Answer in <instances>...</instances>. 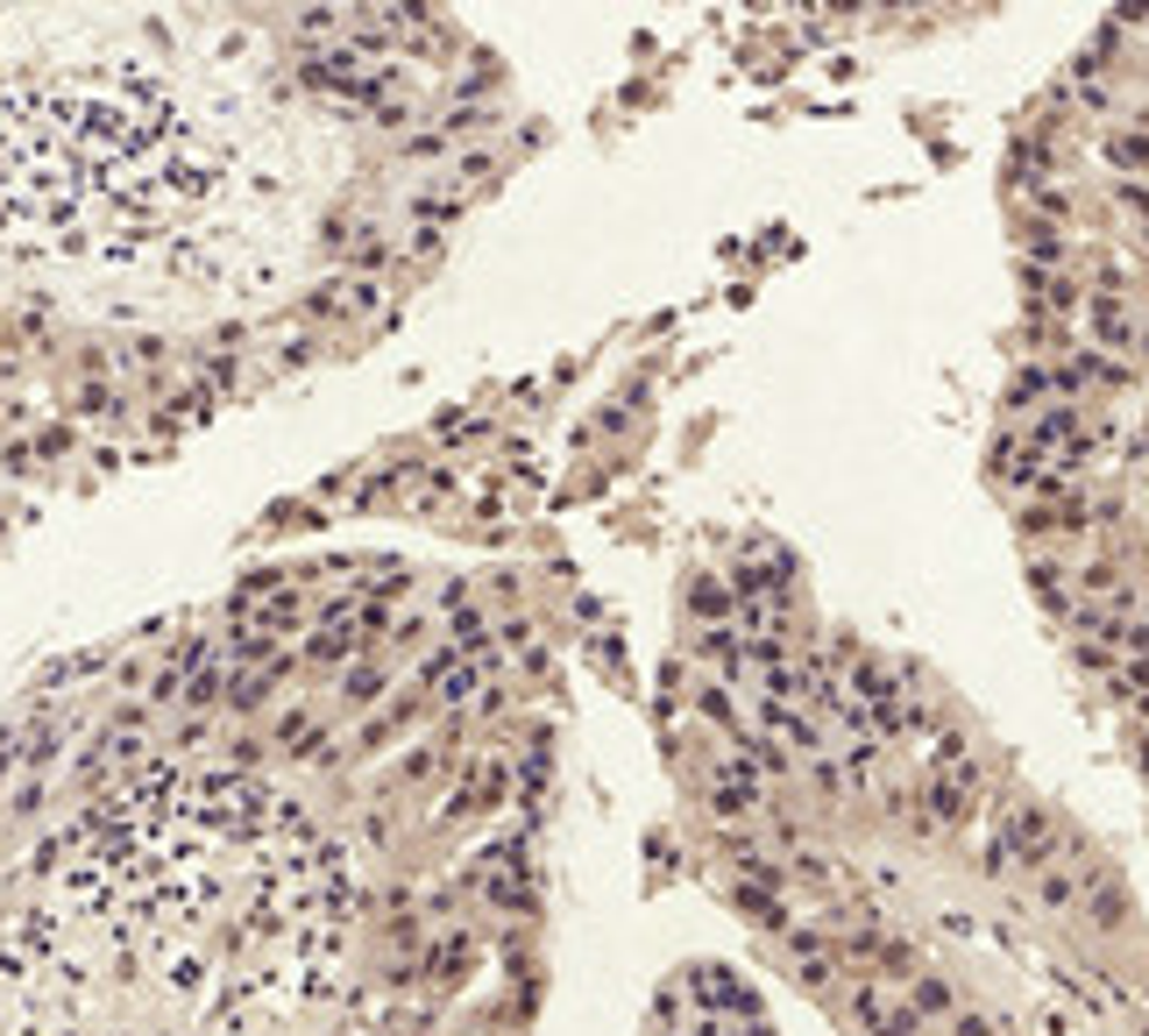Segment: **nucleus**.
<instances>
[{
  "mask_svg": "<svg viewBox=\"0 0 1149 1036\" xmlns=\"http://www.w3.org/2000/svg\"><path fill=\"white\" fill-rule=\"evenodd\" d=\"M1107 157L1122 163V171H1136V163L1149 171V128H1128V135H1114V143H1107Z\"/></svg>",
  "mask_w": 1149,
  "mask_h": 1036,
  "instance_id": "nucleus-12",
  "label": "nucleus"
},
{
  "mask_svg": "<svg viewBox=\"0 0 1149 1036\" xmlns=\"http://www.w3.org/2000/svg\"><path fill=\"white\" fill-rule=\"evenodd\" d=\"M1001 845H1008V859L1022 866V874H1036V866H1057L1071 852V838L1057 831V817L1050 809H1036V802H1015L1001 817Z\"/></svg>",
  "mask_w": 1149,
  "mask_h": 1036,
  "instance_id": "nucleus-1",
  "label": "nucleus"
},
{
  "mask_svg": "<svg viewBox=\"0 0 1149 1036\" xmlns=\"http://www.w3.org/2000/svg\"><path fill=\"white\" fill-rule=\"evenodd\" d=\"M412 717H419V703H398V710H384L376 725H362V739H355V745H362V753H376V745H390L405 725H412Z\"/></svg>",
  "mask_w": 1149,
  "mask_h": 1036,
  "instance_id": "nucleus-8",
  "label": "nucleus"
},
{
  "mask_svg": "<svg viewBox=\"0 0 1149 1036\" xmlns=\"http://www.w3.org/2000/svg\"><path fill=\"white\" fill-rule=\"evenodd\" d=\"M695 710H703L709 725H724V731H738V739H746V725H738V710H731V688H724V682H709L703 696H695Z\"/></svg>",
  "mask_w": 1149,
  "mask_h": 1036,
  "instance_id": "nucleus-9",
  "label": "nucleus"
},
{
  "mask_svg": "<svg viewBox=\"0 0 1149 1036\" xmlns=\"http://www.w3.org/2000/svg\"><path fill=\"white\" fill-rule=\"evenodd\" d=\"M1085 320H1093V334L1107 341V349H1128V334H1136V312H1128V298H1114V292L1085 298Z\"/></svg>",
  "mask_w": 1149,
  "mask_h": 1036,
  "instance_id": "nucleus-3",
  "label": "nucleus"
},
{
  "mask_svg": "<svg viewBox=\"0 0 1149 1036\" xmlns=\"http://www.w3.org/2000/svg\"><path fill=\"white\" fill-rule=\"evenodd\" d=\"M497 795H504V767H497V760H482L476 774L462 781L455 788V802H447V817H476L482 802H497Z\"/></svg>",
  "mask_w": 1149,
  "mask_h": 1036,
  "instance_id": "nucleus-4",
  "label": "nucleus"
},
{
  "mask_svg": "<svg viewBox=\"0 0 1149 1036\" xmlns=\"http://www.w3.org/2000/svg\"><path fill=\"white\" fill-rule=\"evenodd\" d=\"M1029 582H1036L1043 611H1065V618H1071V590H1065V576H1057L1050 561H1036V568H1029Z\"/></svg>",
  "mask_w": 1149,
  "mask_h": 1036,
  "instance_id": "nucleus-10",
  "label": "nucleus"
},
{
  "mask_svg": "<svg viewBox=\"0 0 1149 1036\" xmlns=\"http://www.w3.org/2000/svg\"><path fill=\"white\" fill-rule=\"evenodd\" d=\"M901 1001H909V1009L922 1015V1023H930V1015H951V987H944V980H915Z\"/></svg>",
  "mask_w": 1149,
  "mask_h": 1036,
  "instance_id": "nucleus-11",
  "label": "nucleus"
},
{
  "mask_svg": "<svg viewBox=\"0 0 1149 1036\" xmlns=\"http://www.w3.org/2000/svg\"><path fill=\"white\" fill-rule=\"evenodd\" d=\"M689 611H695V618H703V625H731V611H738V596H731V590H724V582H717V576H695V582H689Z\"/></svg>",
  "mask_w": 1149,
  "mask_h": 1036,
  "instance_id": "nucleus-5",
  "label": "nucleus"
},
{
  "mask_svg": "<svg viewBox=\"0 0 1149 1036\" xmlns=\"http://www.w3.org/2000/svg\"><path fill=\"white\" fill-rule=\"evenodd\" d=\"M455 972H468V937H462V930H447V937L433 944V958H426V980H433V987H447Z\"/></svg>",
  "mask_w": 1149,
  "mask_h": 1036,
  "instance_id": "nucleus-6",
  "label": "nucleus"
},
{
  "mask_svg": "<svg viewBox=\"0 0 1149 1036\" xmlns=\"http://www.w3.org/2000/svg\"><path fill=\"white\" fill-rule=\"evenodd\" d=\"M384 682H390V674L376 668V660H362V668H348V682H341L348 710H362V703H376V696H384Z\"/></svg>",
  "mask_w": 1149,
  "mask_h": 1036,
  "instance_id": "nucleus-7",
  "label": "nucleus"
},
{
  "mask_svg": "<svg viewBox=\"0 0 1149 1036\" xmlns=\"http://www.w3.org/2000/svg\"><path fill=\"white\" fill-rule=\"evenodd\" d=\"M1079 909H1085V923H1093V930H1122L1128 923V888L1114 874H1093V880H1085V895H1079Z\"/></svg>",
  "mask_w": 1149,
  "mask_h": 1036,
  "instance_id": "nucleus-2",
  "label": "nucleus"
},
{
  "mask_svg": "<svg viewBox=\"0 0 1149 1036\" xmlns=\"http://www.w3.org/2000/svg\"><path fill=\"white\" fill-rule=\"evenodd\" d=\"M951 1036H993L987 1015H951Z\"/></svg>",
  "mask_w": 1149,
  "mask_h": 1036,
  "instance_id": "nucleus-13",
  "label": "nucleus"
}]
</instances>
